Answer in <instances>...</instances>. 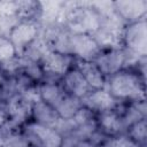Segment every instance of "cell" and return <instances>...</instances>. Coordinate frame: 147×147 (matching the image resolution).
I'll list each match as a JSON object with an SVG mask.
<instances>
[{"label":"cell","mask_w":147,"mask_h":147,"mask_svg":"<svg viewBox=\"0 0 147 147\" xmlns=\"http://www.w3.org/2000/svg\"><path fill=\"white\" fill-rule=\"evenodd\" d=\"M62 23L72 34H92L100 26V15L90 2L64 1Z\"/></svg>","instance_id":"obj_1"},{"label":"cell","mask_w":147,"mask_h":147,"mask_svg":"<svg viewBox=\"0 0 147 147\" xmlns=\"http://www.w3.org/2000/svg\"><path fill=\"white\" fill-rule=\"evenodd\" d=\"M105 88L116 100L145 101V84L141 77L130 71H118L110 76Z\"/></svg>","instance_id":"obj_2"},{"label":"cell","mask_w":147,"mask_h":147,"mask_svg":"<svg viewBox=\"0 0 147 147\" xmlns=\"http://www.w3.org/2000/svg\"><path fill=\"white\" fill-rule=\"evenodd\" d=\"M123 47L127 51L137 54L140 57H145L147 54V22L140 20L134 23H130L125 26L123 33Z\"/></svg>","instance_id":"obj_3"},{"label":"cell","mask_w":147,"mask_h":147,"mask_svg":"<svg viewBox=\"0 0 147 147\" xmlns=\"http://www.w3.org/2000/svg\"><path fill=\"white\" fill-rule=\"evenodd\" d=\"M23 134L33 147H61L62 137L52 127L32 122L28 123Z\"/></svg>","instance_id":"obj_4"},{"label":"cell","mask_w":147,"mask_h":147,"mask_svg":"<svg viewBox=\"0 0 147 147\" xmlns=\"http://www.w3.org/2000/svg\"><path fill=\"white\" fill-rule=\"evenodd\" d=\"M39 36L47 45L49 51L59 52L62 54H70V37L69 30L61 24L40 28Z\"/></svg>","instance_id":"obj_5"},{"label":"cell","mask_w":147,"mask_h":147,"mask_svg":"<svg viewBox=\"0 0 147 147\" xmlns=\"http://www.w3.org/2000/svg\"><path fill=\"white\" fill-rule=\"evenodd\" d=\"M40 26L36 22H18L10 33L8 39L11 41L17 56H22L25 48L38 37Z\"/></svg>","instance_id":"obj_6"},{"label":"cell","mask_w":147,"mask_h":147,"mask_svg":"<svg viewBox=\"0 0 147 147\" xmlns=\"http://www.w3.org/2000/svg\"><path fill=\"white\" fill-rule=\"evenodd\" d=\"M72 62V55L49 51L44 55L39 64L44 71V77H62L70 70Z\"/></svg>","instance_id":"obj_7"},{"label":"cell","mask_w":147,"mask_h":147,"mask_svg":"<svg viewBox=\"0 0 147 147\" xmlns=\"http://www.w3.org/2000/svg\"><path fill=\"white\" fill-rule=\"evenodd\" d=\"M101 53L100 47L91 34H72L70 37V54L79 60L94 61Z\"/></svg>","instance_id":"obj_8"},{"label":"cell","mask_w":147,"mask_h":147,"mask_svg":"<svg viewBox=\"0 0 147 147\" xmlns=\"http://www.w3.org/2000/svg\"><path fill=\"white\" fill-rule=\"evenodd\" d=\"M114 11L126 23H134L145 20L147 14L146 0H117L113 1Z\"/></svg>","instance_id":"obj_9"},{"label":"cell","mask_w":147,"mask_h":147,"mask_svg":"<svg viewBox=\"0 0 147 147\" xmlns=\"http://www.w3.org/2000/svg\"><path fill=\"white\" fill-rule=\"evenodd\" d=\"M80 102L83 107L92 110L93 113L94 111L103 113V111L113 110L118 105L117 100L106 88L92 90L80 99Z\"/></svg>","instance_id":"obj_10"},{"label":"cell","mask_w":147,"mask_h":147,"mask_svg":"<svg viewBox=\"0 0 147 147\" xmlns=\"http://www.w3.org/2000/svg\"><path fill=\"white\" fill-rule=\"evenodd\" d=\"M94 62L106 77L113 76L123 69L124 49L122 47V48H116V49L101 51V53L98 55Z\"/></svg>","instance_id":"obj_11"},{"label":"cell","mask_w":147,"mask_h":147,"mask_svg":"<svg viewBox=\"0 0 147 147\" xmlns=\"http://www.w3.org/2000/svg\"><path fill=\"white\" fill-rule=\"evenodd\" d=\"M5 107L7 109L9 119L16 123L17 125L22 126L32 115L33 105H31L26 99H24L22 94L17 93L5 102Z\"/></svg>","instance_id":"obj_12"},{"label":"cell","mask_w":147,"mask_h":147,"mask_svg":"<svg viewBox=\"0 0 147 147\" xmlns=\"http://www.w3.org/2000/svg\"><path fill=\"white\" fill-rule=\"evenodd\" d=\"M61 82H62V87L64 88V91L68 94L75 98H78V99H82L88 92L92 91L91 86L87 84L85 78L82 76V74L76 68L67 71L62 76Z\"/></svg>","instance_id":"obj_13"},{"label":"cell","mask_w":147,"mask_h":147,"mask_svg":"<svg viewBox=\"0 0 147 147\" xmlns=\"http://www.w3.org/2000/svg\"><path fill=\"white\" fill-rule=\"evenodd\" d=\"M76 69L82 74V76L85 78L92 90L105 88L107 83L106 76L102 74V71L99 69L94 61L78 60L76 61Z\"/></svg>","instance_id":"obj_14"},{"label":"cell","mask_w":147,"mask_h":147,"mask_svg":"<svg viewBox=\"0 0 147 147\" xmlns=\"http://www.w3.org/2000/svg\"><path fill=\"white\" fill-rule=\"evenodd\" d=\"M32 116L36 119V123H39L41 125L52 127L55 130L56 125L59 124L61 117L59 116L57 111L54 107L47 105L44 101H40L32 107Z\"/></svg>","instance_id":"obj_15"},{"label":"cell","mask_w":147,"mask_h":147,"mask_svg":"<svg viewBox=\"0 0 147 147\" xmlns=\"http://www.w3.org/2000/svg\"><path fill=\"white\" fill-rule=\"evenodd\" d=\"M96 123H98V129H100V131L106 136L118 134L123 129H125L121 116L114 109L100 113Z\"/></svg>","instance_id":"obj_16"},{"label":"cell","mask_w":147,"mask_h":147,"mask_svg":"<svg viewBox=\"0 0 147 147\" xmlns=\"http://www.w3.org/2000/svg\"><path fill=\"white\" fill-rule=\"evenodd\" d=\"M40 1L24 0L16 1V17L20 22H36L38 23L40 17Z\"/></svg>","instance_id":"obj_17"},{"label":"cell","mask_w":147,"mask_h":147,"mask_svg":"<svg viewBox=\"0 0 147 147\" xmlns=\"http://www.w3.org/2000/svg\"><path fill=\"white\" fill-rule=\"evenodd\" d=\"M39 92H40L41 101L46 102L47 105H49L54 108L68 94L60 84L48 83V82H45V83L39 85Z\"/></svg>","instance_id":"obj_18"},{"label":"cell","mask_w":147,"mask_h":147,"mask_svg":"<svg viewBox=\"0 0 147 147\" xmlns=\"http://www.w3.org/2000/svg\"><path fill=\"white\" fill-rule=\"evenodd\" d=\"M47 52H49L47 45L44 42L41 37L38 34V37L25 48V51L23 52L21 57H23L24 60H26L29 62L39 63Z\"/></svg>","instance_id":"obj_19"},{"label":"cell","mask_w":147,"mask_h":147,"mask_svg":"<svg viewBox=\"0 0 147 147\" xmlns=\"http://www.w3.org/2000/svg\"><path fill=\"white\" fill-rule=\"evenodd\" d=\"M82 102L80 99L75 98L70 94H67L62 101L55 107V110L57 111L59 116L63 119H70L72 118L76 113L82 108Z\"/></svg>","instance_id":"obj_20"},{"label":"cell","mask_w":147,"mask_h":147,"mask_svg":"<svg viewBox=\"0 0 147 147\" xmlns=\"http://www.w3.org/2000/svg\"><path fill=\"white\" fill-rule=\"evenodd\" d=\"M129 137L134 140L138 145L145 142L146 140V136H147V129H146V119H140L136 123H133L132 125H130L129 127Z\"/></svg>","instance_id":"obj_21"},{"label":"cell","mask_w":147,"mask_h":147,"mask_svg":"<svg viewBox=\"0 0 147 147\" xmlns=\"http://www.w3.org/2000/svg\"><path fill=\"white\" fill-rule=\"evenodd\" d=\"M24 61H25V63H24L22 72L28 78H30L32 82L41 80L44 78V71H42L40 64L39 63H34V62H29L26 60H24Z\"/></svg>","instance_id":"obj_22"},{"label":"cell","mask_w":147,"mask_h":147,"mask_svg":"<svg viewBox=\"0 0 147 147\" xmlns=\"http://www.w3.org/2000/svg\"><path fill=\"white\" fill-rule=\"evenodd\" d=\"M101 147H139V145L129 136H117L107 138Z\"/></svg>","instance_id":"obj_23"},{"label":"cell","mask_w":147,"mask_h":147,"mask_svg":"<svg viewBox=\"0 0 147 147\" xmlns=\"http://www.w3.org/2000/svg\"><path fill=\"white\" fill-rule=\"evenodd\" d=\"M16 56V51L7 37H0V63Z\"/></svg>","instance_id":"obj_24"},{"label":"cell","mask_w":147,"mask_h":147,"mask_svg":"<svg viewBox=\"0 0 147 147\" xmlns=\"http://www.w3.org/2000/svg\"><path fill=\"white\" fill-rule=\"evenodd\" d=\"M5 147H32V146L28 140V138L21 132L8 138L5 141Z\"/></svg>","instance_id":"obj_25"},{"label":"cell","mask_w":147,"mask_h":147,"mask_svg":"<svg viewBox=\"0 0 147 147\" xmlns=\"http://www.w3.org/2000/svg\"><path fill=\"white\" fill-rule=\"evenodd\" d=\"M24 96V99H26L31 105H36L38 102L41 101L40 98V92H39V85H31L28 88H25L22 93H20Z\"/></svg>","instance_id":"obj_26"},{"label":"cell","mask_w":147,"mask_h":147,"mask_svg":"<svg viewBox=\"0 0 147 147\" xmlns=\"http://www.w3.org/2000/svg\"><path fill=\"white\" fill-rule=\"evenodd\" d=\"M7 83H8V77H6V75H3L0 71V100L2 99V95H3V92L6 90Z\"/></svg>","instance_id":"obj_27"},{"label":"cell","mask_w":147,"mask_h":147,"mask_svg":"<svg viewBox=\"0 0 147 147\" xmlns=\"http://www.w3.org/2000/svg\"><path fill=\"white\" fill-rule=\"evenodd\" d=\"M9 119V116H8V113H7V109L5 107V103L0 107V127Z\"/></svg>","instance_id":"obj_28"}]
</instances>
